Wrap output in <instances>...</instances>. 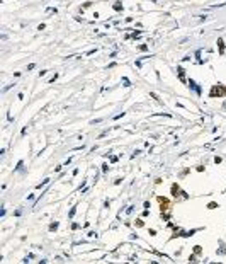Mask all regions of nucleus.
<instances>
[{"mask_svg": "<svg viewBox=\"0 0 226 264\" xmlns=\"http://www.w3.org/2000/svg\"><path fill=\"white\" fill-rule=\"evenodd\" d=\"M180 193L182 191H180V187H179V186H177V184H172V196L177 198V196H180Z\"/></svg>", "mask_w": 226, "mask_h": 264, "instance_id": "3", "label": "nucleus"}, {"mask_svg": "<svg viewBox=\"0 0 226 264\" xmlns=\"http://www.w3.org/2000/svg\"><path fill=\"white\" fill-rule=\"evenodd\" d=\"M207 208H209V210H214V208H218V204H216V203H209V204H207Z\"/></svg>", "mask_w": 226, "mask_h": 264, "instance_id": "5", "label": "nucleus"}, {"mask_svg": "<svg viewBox=\"0 0 226 264\" xmlns=\"http://www.w3.org/2000/svg\"><path fill=\"white\" fill-rule=\"evenodd\" d=\"M218 45H219V51L223 53V51H224V43H223V39H218Z\"/></svg>", "mask_w": 226, "mask_h": 264, "instance_id": "4", "label": "nucleus"}, {"mask_svg": "<svg viewBox=\"0 0 226 264\" xmlns=\"http://www.w3.org/2000/svg\"><path fill=\"white\" fill-rule=\"evenodd\" d=\"M157 199H158V203L162 204V206H160V210H162V211H168V210H170V203H168V199H167V198H162V196H158Z\"/></svg>", "mask_w": 226, "mask_h": 264, "instance_id": "2", "label": "nucleus"}, {"mask_svg": "<svg viewBox=\"0 0 226 264\" xmlns=\"http://www.w3.org/2000/svg\"><path fill=\"white\" fill-rule=\"evenodd\" d=\"M136 227H140V228L143 227V222H141V220H138V222H136Z\"/></svg>", "mask_w": 226, "mask_h": 264, "instance_id": "8", "label": "nucleus"}, {"mask_svg": "<svg viewBox=\"0 0 226 264\" xmlns=\"http://www.w3.org/2000/svg\"><path fill=\"white\" fill-rule=\"evenodd\" d=\"M56 228H58V223H53V225L49 227V230H56Z\"/></svg>", "mask_w": 226, "mask_h": 264, "instance_id": "7", "label": "nucleus"}, {"mask_svg": "<svg viewBox=\"0 0 226 264\" xmlns=\"http://www.w3.org/2000/svg\"><path fill=\"white\" fill-rule=\"evenodd\" d=\"M189 261H190V262H197V261H196V256H190V257H189Z\"/></svg>", "mask_w": 226, "mask_h": 264, "instance_id": "9", "label": "nucleus"}, {"mask_svg": "<svg viewBox=\"0 0 226 264\" xmlns=\"http://www.w3.org/2000/svg\"><path fill=\"white\" fill-rule=\"evenodd\" d=\"M209 96H211V97H223V96H226V90L223 89L221 85H214V87L211 89Z\"/></svg>", "mask_w": 226, "mask_h": 264, "instance_id": "1", "label": "nucleus"}, {"mask_svg": "<svg viewBox=\"0 0 226 264\" xmlns=\"http://www.w3.org/2000/svg\"><path fill=\"white\" fill-rule=\"evenodd\" d=\"M194 252H196V254H201V245H196V249H194Z\"/></svg>", "mask_w": 226, "mask_h": 264, "instance_id": "6", "label": "nucleus"}, {"mask_svg": "<svg viewBox=\"0 0 226 264\" xmlns=\"http://www.w3.org/2000/svg\"><path fill=\"white\" fill-rule=\"evenodd\" d=\"M224 90H226V89H224Z\"/></svg>", "mask_w": 226, "mask_h": 264, "instance_id": "10", "label": "nucleus"}]
</instances>
